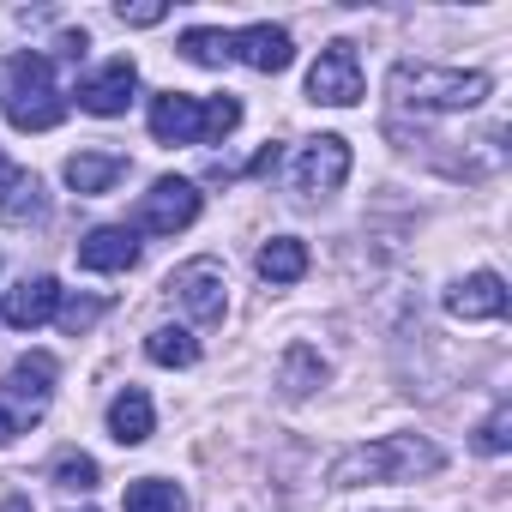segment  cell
<instances>
[{
  "label": "cell",
  "mask_w": 512,
  "mask_h": 512,
  "mask_svg": "<svg viewBox=\"0 0 512 512\" xmlns=\"http://www.w3.org/2000/svg\"><path fill=\"white\" fill-rule=\"evenodd\" d=\"M169 7H121V25H163Z\"/></svg>",
  "instance_id": "484cf974"
},
{
  "label": "cell",
  "mask_w": 512,
  "mask_h": 512,
  "mask_svg": "<svg viewBox=\"0 0 512 512\" xmlns=\"http://www.w3.org/2000/svg\"><path fill=\"white\" fill-rule=\"evenodd\" d=\"M308 97L326 103V109H350V103H362V61H356L350 43H326V49H320L314 73H308Z\"/></svg>",
  "instance_id": "8992f818"
},
{
  "label": "cell",
  "mask_w": 512,
  "mask_h": 512,
  "mask_svg": "<svg viewBox=\"0 0 512 512\" xmlns=\"http://www.w3.org/2000/svg\"><path fill=\"white\" fill-rule=\"evenodd\" d=\"M7 440H13V416H7V410H0V446H7Z\"/></svg>",
  "instance_id": "f1b7e54d"
},
{
  "label": "cell",
  "mask_w": 512,
  "mask_h": 512,
  "mask_svg": "<svg viewBox=\"0 0 512 512\" xmlns=\"http://www.w3.org/2000/svg\"><path fill=\"white\" fill-rule=\"evenodd\" d=\"M181 55L193 67H223L229 61V37L223 31H181Z\"/></svg>",
  "instance_id": "44dd1931"
},
{
  "label": "cell",
  "mask_w": 512,
  "mask_h": 512,
  "mask_svg": "<svg viewBox=\"0 0 512 512\" xmlns=\"http://www.w3.org/2000/svg\"><path fill=\"white\" fill-rule=\"evenodd\" d=\"M193 217H199V187L181 181V175L151 181V193H145L139 211H133V223H139L145 235H175V229H187Z\"/></svg>",
  "instance_id": "5b68a950"
},
{
  "label": "cell",
  "mask_w": 512,
  "mask_h": 512,
  "mask_svg": "<svg viewBox=\"0 0 512 512\" xmlns=\"http://www.w3.org/2000/svg\"><path fill=\"white\" fill-rule=\"evenodd\" d=\"M43 217H49L43 181H37V175H13V187L0 193V223H13V229H25V223H43Z\"/></svg>",
  "instance_id": "ac0fdd59"
},
{
  "label": "cell",
  "mask_w": 512,
  "mask_h": 512,
  "mask_svg": "<svg viewBox=\"0 0 512 512\" xmlns=\"http://www.w3.org/2000/svg\"><path fill=\"white\" fill-rule=\"evenodd\" d=\"M235 127H241V103L235 97H187V91L151 97V133H157V145H217Z\"/></svg>",
  "instance_id": "3957f363"
},
{
  "label": "cell",
  "mask_w": 512,
  "mask_h": 512,
  "mask_svg": "<svg viewBox=\"0 0 512 512\" xmlns=\"http://www.w3.org/2000/svg\"><path fill=\"white\" fill-rule=\"evenodd\" d=\"M55 482L73 488V494H91V488H97V458H85V452H61V458H55Z\"/></svg>",
  "instance_id": "603a6c76"
},
{
  "label": "cell",
  "mask_w": 512,
  "mask_h": 512,
  "mask_svg": "<svg viewBox=\"0 0 512 512\" xmlns=\"http://www.w3.org/2000/svg\"><path fill=\"white\" fill-rule=\"evenodd\" d=\"M79 266L85 272H133L139 266V235L127 223H103L79 241Z\"/></svg>",
  "instance_id": "4fadbf2b"
},
{
  "label": "cell",
  "mask_w": 512,
  "mask_h": 512,
  "mask_svg": "<svg viewBox=\"0 0 512 512\" xmlns=\"http://www.w3.org/2000/svg\"><path fill=\"white\" fill-rule=\"evenodd\" d=\"M229 61H241L253 73H284L296 61V49H290V31L284 25H247V31L229 37Z\"/></svg>",
  "instance_id": "30bf717a"
},
{
  "label": "cell",
  "mask_w": 512,
  "mask_h": 512,
  "mask_svg": "<svg viewBox=\"0 0 512 512\" xmlns=\"http://www.w3.org/2000/svg\"><path fill=\"white\" fill-rule=\"evenodd\" d=\"M169 296H175L199 326H217L223 308H229V296H223V266H217V260H187V266L169 278Z\"/></svg>",
  "instance_id": "52a82bcc"
},
{
  "label": "cell",
  "mask_w": 512,
  "mask_h": 512,
  "mask_svg": "<svg viewBox=\"0 0 512 512\" xmlns=\"http://www.w3.org/2000/svg\"><path fill=\"white\" fill-rule=\"evenodd\" d=\"M386 91H392L398 109H416V115H464V109L488 103L494 79L488 73H458V67H428V61H398Z\"/></svg>",
  "instance_id": "6da1fadb"
},
{
  "label": "cell",
  "mask_w": 512,
  "mask_h": 512,
  "mask_svg": "<svg viewBox=\"0 0 512 512\" xmlns=\"http://www.w3.org/2000/svg\"><path fill=\"white\" fill-rule=\"evenodd\" d=\"M61 115H67V97L55 85V61L37 49L13 55L7 61V121L19 133H49V127H61Z\"/></svg>",
  "instance_id": "277c9868"
},
{
  "label": "cell",
  "mask_w": 512,
  "mask_h": 512,
  "mask_svg": "<svg viewBox=\"0 0 512 512\" xmlns=\"http://www.w3.org/2000/svg\"><path fill=\"white\" fill-rule=\"evenodd\" d=\"M127 512H181L187 500H181V488L175 482H163V476H139L133 488H127V500H121Z\"/></svg>",
  "instance_id": "ffe728a7"
},
{
  "label": "cell",
  "mask_w": 512,
  "mask_h": 512,
  "mask_svg": "<svg viewBox=\"0 0 512 512\" xmlns=\"http://www.w3.org/2000/svg\"><path fill=\"white\" fill-rule=\"evenodd\" d=\"M344 175H350V145L338 139V133H326V139H314L302 157H296V193L302 199H320V193H338L344 187Z\"/></svg>",
  "instance_id": "ba28073f"
},
{
  "label": "cell",
  "mask_w": 512,
  "mask_h": 512,
  "mask_svg": "<svg viewBox=\"0 0 512 512\" xmlns=\"http://www.w3.org/2000/svg\"><path fill=\"white\" fill-rule=\"evenodd\" d=\"M61 175H67V187H73V193H85V199H91V193H109V187L127 175V157H121V151H79V157H67V169H61Z\"/></svg>",
  "instance_id": "9a60e30c"
},
{
  "label": "cell",
  "mask_w": 512,
  "mask_h": 512,
  "mask_svg": "<svg viewBox=\"0 0 512 512\" xmlns=\"http://www.w3.org/2000/svg\"><path fill=\"white\" fill-rule=\"evenodd\" d=\"M506 446H512V404H494V416L476 428V452L494 458V452H506Z\"/></svg>",
  "instance_id": "cb8c5ba5"
},
{
  "label": "cell",
  "mask_w": 512,
  "mask_h": 512,
  "mask_svg": "<svg viewBox=\"0 0 512 512\" xmlns=\"http://www.w3.org/2000/svg\"><path fill=\"white\" fill-rule=\"evenodd\" d=\"M55 314H61V284H55V278H25V284L7 290V302H0V320L19 326V332H37V326H49Z\"/></svg>",
  "instance_id": "7c38bea8"
},
{
  "label": "cell",
  "mask_w": 512,
  "mask_h": 512,
  "mask_svg": "<svg viewBox=\"0 0 512 512\" xmlns=\"http://www.w3.org/2000/svg\"><path fill=\"white\" fill-rule=\"evenodd\" d=\"M260 278L266 284H302V272H308V247L296 241V235H278V241H266L260 247Z\"/></svg>",
  "instance_id": "e0dca14e"
},
{
  "label": "cell",
  "mask_w": 512,
  "mask_h": 512,
  "mask_svg": "<svg viewBox=\"0 0 512 512\" xmlns=\"http://www.w3.org/2000/svg\"><path fill=\"white\" fill-rule=\"evenodd\" d=\"M326 380V362L314 356V350H290V368H284V392L290 398H302V392H314Z\"/></svg>",
  "instance_id": "7402d4cb"
},
{
  "label": "cell",
  "mask_w": 512,
  "mask_h": 512,
  "mask_svg": "<svg viewBox=\"0 0 512 512\" xmlns=\"http://www.w3.org/2000/svg\"><path fill=\"white\" fill-rule=\"evenodd\" d=\"M278 163H284V151H278V145H266L260 157H253V163H247V175H272Z\"/></svg>",
  "instance_id": "4316f807"
},
{
  "label": "cell",
  "mask_w": 512,
  "mask_h": 512,
  "mask_svg": "<svg viewBox=\"0 0 512 512\" xmlns=\"http://www.w3.org/2000/svg\"><path fill=\"white\" fill-rule=\"evenodd\" d=\"M55 356L49 350H31V356H19L13 368H7V398L25 410V416H43L49 410V398H55Z\"/></svg>",
  "instance_id": "8fae6325"
},
{
  "label": "cell",
  "mask_w": 512,
  "mask_h": 512,
  "mask_svg": "<svg viewBox=\"0 0 512 512\" xmlns=\"http://www.w3.org/2000/svg\"><path fill=\"white\" fill-rule=\"evenodd\" d=\"M145 356H151L157 368H193V362H199V344H193V332H181V326H157V332L145 338Z\"/></svg>",
  "instance_id": "d6986e66"
},
{
  "label": "cell",
  "mask_w": 512,
  "mask_h": 512,
  "mask_svg": "<svg viewBox=\"0 0 512 512\" xmlns=\"http://www.w3.org/2000/svg\"><path fill=\"white\" fill-rule=\"evenodd\" d=\"M13 175H19V169H13L7 157H0V187H13Z\"/></svg>",
  "instance_id": "f546056e"
},
{
  "label": "cell",
  "mask_w": 512,
  "mask_h": 512,
  "mask_svg": "<svg viewBox=\"0 0 512 512\" xmlns=\"http://www.w3.org/2000/svg\"><path fill=\"white\" fill-rule=\"evenodd\" d=\"M151 428H157V410H151V398H145L139 386H127V392L109 398V434H115L121 446H145Z\"/></svg>",
  "instance_id": "2e32d148"
},
{
  "label": "cell",
  "mask_w": 512,
  "mask_h": 512,
  "mask_svg": "<svg viewBox=\"0 0 512 512\" xmlns=\"http://www.w3.org/2000/svg\"><path fill=\"white\" fill-rule=\"evenodd\" d=\"M0 512H31V500L25 494H7V500H0Z\"/></svg>",
  "instance_id": "83f0119b"
},
{
  "label": "cell",
  "mask_w": 512,
  "mask_h": 512,
  "mask_svg": "<svg viewBox=\"0 0 512 512\" xmlns=\"http://www.w3.org/2000/svg\"><path fill=\"white\" fill-rule=\"evenodd\" d=\"M97 314H103V302H61V326L79 338V332H91L97 326Z\"/></svg>",
  "instance_id": "d4e9b609"
},
{
  "label": "cell",
  "mask_w": 512,
  "mask_h": 512,
  "mask_svg": "<svg viewBox=\"0 0 512 512\" xmlns=\"http://www.w3.org/2000/svg\"><path fill=\"white\" fill-rule=\"evenodd\" d=\"M133 91H139V67H133L127 55H115L109 67H97L91 79H79V109L109 121V115H127Z\"/></svg>",
  "instance_id": "9c48e42d"
},
{
  "label": "cell",
  "mask_w": 512,
  "mask_h": 512,
  "mask_svg": "<svg viewBox=\"0 0 512 512\" xmlns=\"http://www.w3.org/2000/svg\"><path fill=\"white\" fill-rule=\"evenodd\" d=\"M446 464V452L422 434H380L368 446H350L332 464V488H362V482H416L434 476Z\"/></svg>",
  "instance_id": "7a4b0ae2"
},
{
  "label": "cell",
  "mask_w": 512,
  "mask_h": 512,
  "mask_svg": "<svg viewBox=\"0 0 512 512\" xmlns=\"http://www.w3.org/2000/svg\"><path fill=\"white\" fill-rule=\"evenodd\" d=\"M446 314L452 320H500L506 314V284L494 272H470L458 290H446Z\"/></svg>",
  "instance_id": "5bb4252c"
}]
</instances>
